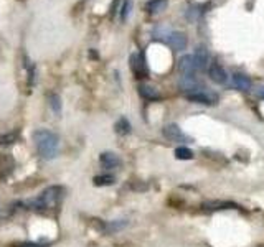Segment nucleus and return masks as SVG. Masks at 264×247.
<instances>
[{
	"label": "nucleus",
	"mask_w": 264,
	"mask_h": 247,
	"mask_svg": "<svg viewBox=\"0 0 264 247\" xmlns=\"http://www.w3.org/2000/svg\"><path fill=\"white\" fill-rule=\"evenodd\" d=\"M99 163L102 168H107V170H114L117 168V166H121V158L117 157L116 153L112 152H102L99 155Z\"/></svg>",
	"instance_id": "nucleus-9"
},
{
	"label": "nucleus",
	"mask_w": 264,
	"mask_h": 247,
	"mask_svg": "<svg viewBox=\"0 0 264 247\" xmlns=\"http://www.w3.org/2000/svg\"><path fill=\"white\" fill-rule=\"evenodd\" d=\"M131 8H132V2H131V0H126V2L122 3V7H121V20L122 21L127 20L129 13H131Z\"/></svg>",
	"instance_id": "nucleus-22"
},
{
	"label": "nucleus",
	"mask_w": 264,
	"mask_h": 247,
	"mask_svg": "<svg viewBox=\"0 0 264 247\" xmlns=\"http://www.w3.org/2000/svg\"><path fill=\"white\" fill-rule=\"evenodd\" d=\"M165 7H167V0H150L145 5V10L149 13H160L162 10H165Z\"/></svg>",
	"instance_id": "nucleus-16"
},
{
	"label": "nucleus",
	"mask_w": 264,
	"mask_h": 247,
	"mask_svg": "<svg viewBox=\"0 0 264 247\" xmlns=\"http://www.w3.org/2000/svg\"><path fill=\"white\" fill-rule=\"evenodd\" d=\"M8 247H46V246L38 244V243H30V241H20V243L10 244Z\"/></svg>",
	"instance_id": "nucleus-23"
},
{
	"label": "nucleus",
	"mask_w": 264,
	"mask_h": 247,
	"mask_svg": "<svg viewBox=\"0 0 264 247\" xmlns=\"http://www.w3.org/2000/svg\"><path fill=\"white\" fill-rule=\"evenodd\" d=\"M179 86L182 91H185L187 94H192V93H197V91H200V83L197 81L193 76H183L180 81H179Z\"/></svg>",
	"instance_id": "nucleus-13"
},
{
	"label": "nucleus",
	"mask_w": 264,
	"mask_h": 247,
	"mask_svg": "<svg viewBox=\"0 0 264 247\" xmlns=\"http://www.w3.org/2000/svg\"><path fill=\"white\" fill-rule=\"evenodd\" d=\"M233 208H238L235 205V203L231 201H205L202 205V209L207 213H217V211H225V209H233Z\"/></svg>",
	"instance_id": "nucleus-7"
},
{
	"label": "nucleus",
	"mask_w": 264,
	"mask_h": 247,
	"mask_svg": "<svg viewBox=\"0 0 264 247\" xmlns=\"http://www.w3.org/2000/svg\"><path fill=\"white\" fill-rule=\"evenodd\" d=\"M187 99L192 101V103H197V104H203V106H215L218 101V96L213 94V93H208V91H197V93H192V94H187Z\"/></svg>",
	"instance_id": "nucleus-3"
},
{
	"label": "nucleus",
	"mask_w": 264,
	"mask_h": 247,
	"mask_svg": "<svg viewBox=\"0 0 264 247\" xmlns=\"http://www.w3.org/2000/svg\"><path fill=\"white\" fill-rule=\"evenodd\" d=\"M64 196V190L61 186H48L43 190L31 203V208L40 214H50L60 208Z\"/></svg>",
	"instance_id": "nucleus-1"
},
{
	"label": "nucleus",
	"mask_w": 264,
	"mask_h": 247,
	"mask_svg": "<svg viewBox=\"0 0 264 247\" xmlns=\"http://www.w3.org/2000/svg\"><path fill=\"white\" fill-rule=\"evenodd\" d=\"M195 155H193V152L190 148H187V147H179L175 150V158L177 160H192Z\"/></svg>",
	"instance_id": "nucleus-21"
},
{
	"label": "nucleus",
	"mask_w": 264,
	"mask_h": 247,
	"mask_svg": "<svg viewBox=\"0 0 264 247\" xmlns=\"http://www.w3.org/2000/svg\"><path fill=\"white\" fill-rule=\"evenodd\" d=\"M193 61H195L197 71H203V69H207V64H208V51H207V48L198 46L197 51L193 53Z\"/></svg>",
	"instance_id": "nucleus-12"
},
{
	"label": "nucleus",
	"mask_w": 264,
	"mask_h": 247,
	"mask_svg": "<svg viewBox=\"0 0 264 247\" xmlns=\"http://www.w3.org/2000/svg\"><path fill=\"white\" fill-rule=\"evenodd\" d=\"M139 94H141V98H144L145 101H159L160 98H162L159 93V89L154 88V86H150V84L139 86Z\"/></svg>",
	"instance_id": "nucleus-14"
},
{
	"label": "nucleus",
	"mask_w": 264,
	"mask_h": 247,
	"mask_svg": "<svg viewBox=\"0 0 264 247\" xmlns=\"http://www.w3.org/2000/svg\"><path fill=\"white\" fill-rule=\"evenodd\" d=\"M208 78L217 84H225L228 81V74H226L223 66H220L218 63H212L208 66Z\"/></svg>",
	"instance_id": "nucleus-5"
},
{
	"label": "nucleus",
	"mask_w": 264,
	"mask_h": 247,
	"mask_svg": "<svg viewBox=\"0 0 264 247\" xmlns=\"http://www.w3.org/2000/svg\"><path fill=\"white\" fill-rule=\"evenodd\" d=\"M164 135L172 142H187L188 137L182 132V128L177 124H169L164 127Z\"/></svg>",
	"instance_id": "nucleus-6"
},
{
	"label": "nucleus",
	"mask_w": 264,
	"mask_h": 247,
	"mask_svg": "<svg viewBox=\"0 0 264 247\" xmlns=\"http://www.w3.org/2000/svg\"><path fill=\"white\" fill-rule=\"evenodd\" d=\"M33 143L43 160H51L56 157L60 138L55 132L48 130V128H38L33 132Z\"/></svg>",
	"instance_id": "nucleus-2"
},
{
	"label": "nucleus",
	"mask_w": 264,
	"mask_h": 247,
	"mask_svg": "<svg viewBox=\"0 0 264 247\" xmlns=\"http://www.w3.org/2000/svg\"><path fill=\"white\" fill-rule=\"evenodd\" d=\"M15 168V160L10 153L0 155V180H5Z\"/></svg>",
	"instance_id": "nucleus-8"
},
{
	"label": "nucleus",
	"mask_w": 264,
	"mask_h": 247,
	"mask_svg": "<svg viewBox=\"0 0 264 247\" xmlns=\"http://www.w3.org/2000/svg\"><path fill=\"white\" fill-rule=\"evenodd\" d=\"M167 41H169L172 50H175V51H183L188 45V40H187L185 33H180V31H174V33H170L169 40Z\"/></svg>",
	"instance_id": "nucleus-10"
},
{
	"label": "nucleus",
	"mask_w": 264,
	"mask_h": 247,
	"mask_svg": "<svg viewBox=\"0 0 264 247\" xmlns=\"http://www.w3.org/2000/svg\"><path fill=\"white\" fill-rule=\"evenodd\" d=\"M131 69L132 73L136 74L137 78H145L149 73L147 69V63H145L144 53H139V55H132L131 56Z\"/></svg>",
	"instance_id": "nucleus-4"
},
{
	"label": "nucleus",
	"mask_w": 264,
	"mask_h": 247,
	"mask_svg": "<svg viewBox=\"0 0 264 247\" xmlns=\"http://www.w3.org/2000/svg\"><path fill=\"white\" fill-rule=\"evenodd\" d=\"M48 104H50L51 111L55 112V114H60L61 112V98L58 96L56 93H50L48 94Z\"/></svg>",
	"instance_id": "nucleus-19"
},
{
	"label": "nucleus",
	"mask_w": 264,
	"mask_h": 247,
	"mask_svg": "<svg viewBox=\"0 0 264 247\" xmlns=\"http://www.w3.org/2000/svg\"><path fill=\"white\" fill-rule=\"evenodd\" d=\"M114 130L119 133V135H127V133H131V122H129L126 117H121V119L114 124Z\"/></svg>",
	"instance_id": "nucleus-17"
},
{
	"label": "nucleus",
	"mask_w": 264,
	"mask_h": 247,
	"mask_svg": "<svg viewBox=\"0 0 264 247\" xmlns=\"http://www.w3.org/2000/svg\"><path fill=\"white\" fill-rule=\"evenodd\" d=\"M18 138H20V133L17 130L2 133V135H0V147H3V145H12L17 142Z\"/></svg>",
	"instance_id": "nucleus-20"
},
{
	"label": "nucleus",
	"mask_w": 264,
	"mask_h": 247,
	"mask_svg": "<svg viewBox=\"0 0 264 247\" xmlns=\"http://www.w3.org/2000/svg\"><path fill=\"white\" fill-rule=\"evenodd\" d=\"M116 183V178L112 175H98L93 178L94 186H112Z\"/></svg>",
	"instance_id": "nucleus-18"
},
{
	"label": "nucleus",
	"mask_w": 264,
	"mask_h": 247,
	"mask_svg": "<svg viewBox=\"0 0 264 247\" xmlns=\"http://www.w3.org/2000/svg\"><path fill=\"white\" fill-rule=\"evenodd\" d=\"M258 96H260L261 99H264V86H263V88H260V91H258Z\"/></svg>",
	"instance_id": "nucleus-24"
},
{
	"label": "nucleus",
	"mask_w": 264,
	"mask_h": 247,
	"mask_svg": "<svg viewBox=\"0 0 264 247\" xmlns=\"http://www.w3.org/2000/svg\"><path fill=\"white\" fill-rule=\"evenodd\" d=\"M231 81H233V86L238 91H250L253 86V81L250 79V76H246V74H243V73H235Z\"/></svg>",
	"instance_id": "nucleus-15"
},
{
	"label": "nucleus",
	"mask_w": 264,
	"mask_h": 247,
	"mask_svg": "<svg viewBox=\"0 0 264 247\" xmlns=\"http://www.w3.org/2000/svg\"><path fill=\"white\" fill-rule=\"evenodd\" d=\"M179 71L183 76H193V73L197 71L195 68V61H193L192 55H185L179 60Z\"/></svg>",
	"instance_id": "nucleus-11"
}]
</instances>
